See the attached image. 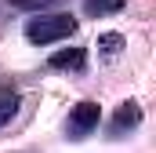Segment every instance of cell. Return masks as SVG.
<instances>
[{"mask_svg": "<svg viewBox=\"0 0 156 153\" xmlns=\"http://www.w3.org/2000/svg\"><path fill=\"white\" fill-rule=\"evenodd\" d=\"M123 0H83V15L87 18H102V15H116Z\"/></svg>", "mask_w": 156, "mask_h": 153, "instance_id": "cell-5", "label": "cell"}, {"mask_svg": "<svg viewBox=\"0 0 156 153\" xmlns=\"http://www.w3.org/2000/svg\"><path fill=\"white\" fill-rule=\"evenodd\" d=\"M98 47H102L105 55H116L120 47H123V37H120V33H102V37H98Z\"/></svg>", "mask_w": 156, "mask_h": 153, "instance_id": "cell-7", "label": "cell"}, {"mask_svg": "<svg viewBox=\"0 0 156 153\" xmlns=\"http://www.w3.org/2000/svg\"><path fill=\"white\" fill-rule=\"evenodd\" d=\"M15 110H18V91L15 88H0V128L15 117Z\"/></svg>", "mask_w": 156, "mask_h": 153, "instance_id": "cell-6", "label": "cell"}, {"mask_svg": "<svg viewBox=\"0 0 156 153\" xmlns=\"http://www.w3.org/2000/svg\"><path fill=\"white\" fill-rule=\"evenodd\" d=\"M47 66L51 69H83L87 66V51L83 47H62V51H55L47 58Z\"/></svg>", "mask_w": 156, "mask_h": 153, "instance_id": "cell-3", "label": "cell"}, {"mask_svg": "<svg viewBox=\"0 0 156 153\" xmlns=\"http://www.w3.org/2000/svg\"><path fill=\"white\" fill-rule=\"evenodd\" d=\"M138 124H142L138 102H120L116 117H113V135H123V131H131V128H138Z\"/></svg>", "mask_w": 156, "mask_h": 153, "instance_id": "cell-4", "label": "cell"}, {"mask_svg": "<svg viewBox=\"0 0 156 153\" xmlns=\"http://www.w3.org/2000/svg\"><path fill=\"white\" fill-rule=\"evenodd\" d=\"M98 120H102V110H98V102L83 99L76 110L69 113V139H83V135H91V131L98 128Z\"/></svg>", "mask_w": 156, "mask_h": 153, "instance_id": "cell-2", "label": "cell"}, {"mask_svg": "<svg viewBox=\"0 0 156 153\" xmlns=\"http://www.w3.org/2000/svg\"><path fill=\"white\" fill-rule=\"evenodd\" d=\"M15 11H44V7H51V4H58V0H7Z\"/></svg>", "mask_w": 156, "mask_h": 153, "instance_id": "cell-8", "label": "cell"}, {"mask_svg": "<svg viewBox=\"0 0 156 153\" xmlns=\"http://www.w3.org/2000/svg\"><path fill=\"white\" fill-rule=\"evenodd\" d=\"M76 33V18L73 15H40L26 22V40L29 44H55Z\"/></svg>", "mask_w": 156, "mask_h": 153, "instance_id": "cell-1", "label": "cell"}]
</instances>
